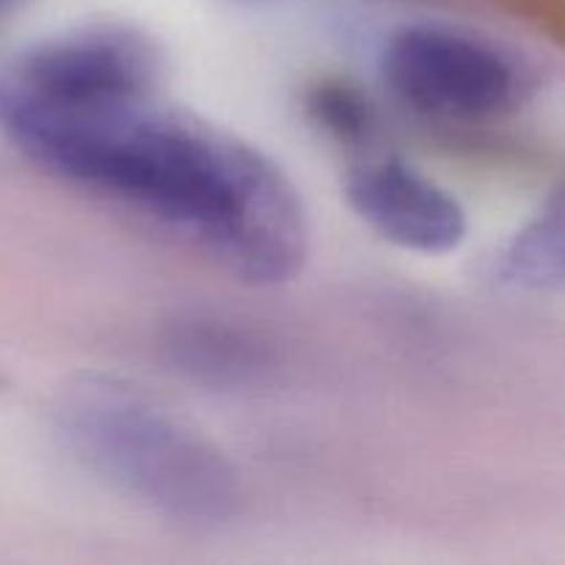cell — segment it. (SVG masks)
I'll list each match as a JSON object with an SVG mask.
<instances>
[{
    "label": "cell",
    "instance_id": "obj_1",
    "mask_svg": "<svg viewBox=\"0 0 565 565\" xmlns=\"http://www.w3.org/2000/svg\"><path fill=\"white\" fill-rule=\"evenodd\" d=\"M0 132L55 180L166 226L246 285H285L307 263V210L285 169L154 94L81 110L0 105Z\"/></svg>",
    "mask_w": 565,
    "mask_h": 565
},
{
    "label": "cell",
    "instance_id": "obj_2",
    "mask_svg": "<svg viewBox=\"0 0 565 565\" xmlns=\"http://www.w3.org/2000/svg\"><path fill=\"white\" fill-rule=\"evenodd\" d=\"M58 430L88 472L166 522L218 530L241 511V478L226 452L121 381H77L58 406Z\"/></svg>",
    "mask_w": 565,
    "mask_h": 565
},
{
    "label": "cell",
    "instance_id": "obj_3",
    "mask_svg": "<svg viewBox=\"0 0 565 565\" xmlns=\"http://www.w3.org/2000/svg\"><path fill=\"white\" fill-rule=\"evenodd\" d=\"M384 86L419 116L486 125L519 114L539 75L519 50L452 22H408L379 53Z\"/></svg>",
    "mask_w": 565,
    "mask_h": 565
},
{
    "label": "cell",
    "instance_id": "obj_4",
    "mask_svg": "<svg viewBox=\"0 0 565 565\" xmlns=\"http://www.w3.org/2000/svg\"><path fill=\"white\" fill-rule=\"evenodd\" d=\"M160 55L127 25L55 33L0 66V105L77 110L158 94Z\"/></svg>",
    "mask_w": 565,
    "mask_h": 565
},
{
    "label": "cell",
    "instance_id": "obj_5",
    "mask_svg": "<svg viewBox=\"0 0 565 565\" xmlns=\"http://www.w3.org/2000/svg\"><path fill=\"white\" fill-rule=\"evenodd\" d=\"M345 196L353 213L401 252L441 257L458 252L469 237L461 199L395 154L353 166Z\"/></svg>",
    "mask_w": 565,
    "mask_h": 565
},
{
    "label": "cell",
    "instance_id": "obj_6",
    "mask_svg": "<svg viewBox=\"0 0 565 565\" xmlns=\"http://www.w3.org/2000/svg\"><path fill=\"white\" fill-rule=\"evenodd\" d=\"M160 356L180 379L215 392H252L279 370L274 340L221 312H185L160 331Z\"/></svg>",
    "mask_w": 565,
    "mask_h": 565
},
{
    "label": "cell",
    "instance_id": "obj_7",
    "mask_svg": "<svg viewBox=\"0 0 565 565\" xmlns=\"http://www.w3.org/2000/svg\"><path fill=\"white\" fill-rule=\"evenodd\" d=\"M500 276L505 285L535 296H552L565 285V207L555 188L519 226L502 252Z\"/></svg>",
    "mask_w": 565,
    "mask_h": 565
},
{
    "label": "cell",
    "instance_id": "obj_8",
    "mask_svg": "<svg viewBox=\"0 0 565 565\" xmlns=\"http://www.w3.org/2000/svg\"><path fill=\"white\" fill-rule=\"evenodd\" d=\"M307 114L326 136L340 143H362L373 132V105L356 86L320 81L307 92Z\"/></svg>",
    "mask_w": 565,
    "mask_h": 565
},
{
    "label": "cell",
    "instance_id": "obj_9",
    "mask_svg": "<svg viewBox=\"0 0 565 565\" xmlns=\"http://www.w3.org/2000/svg\"><path fill=\"white\" fill-rule=\"evenodd\" d=\"M11 3H14V0H0V11H3V9H9Z\"/></svg>",
    "mask_w": 565,
    "mask_h": 565
}]
</instances>
